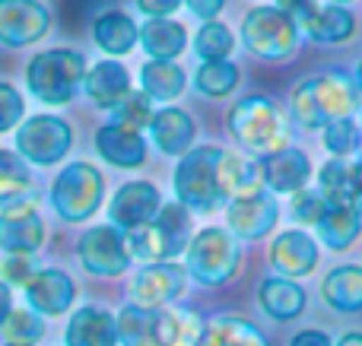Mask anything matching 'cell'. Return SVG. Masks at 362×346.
<instances>
[{
  "mask_svg": "<svg viewBox=\"0 0 362 346\" xmlns=\"http://www.w3.org/2000/svg\"><path fill=\"white\" fill-rule=\"evenodd\" d=\"M185 4L194 16H200L204 23H213V19L219 16V10L226 6V0H185Z\"/></svg>",
  "mask_w": 362,
  "mask_h": 346,
  "instance_id": "bcb514c9",
  "label": "cell"
},
{
  "mask_svg": "<svg viewBox=\"0 0 362 346\" xmlns=\"http://www.w3.org/2000/svg\"><path fill=\"white\" fill-rule=\"evenodd\" d=\"M159 210H163V201H159L156 184L150 181H127L112 197V222L127 229V232L153 222Z\"/></svg>",
  "mask_w": 362,
  "mask_h": 346,
  "instance_id": "4fadbf2b",
  "label": "cell"
},
{
  "mask_svg": "<svg viewBox=\"0 0 362 346\" xmlns=\"http://www.w3.org/2000/svg\"><path fill=\"white\" fill-rule=\"evenodd\" d=\"M197 346H270L267 337L255 328V324L242 321V318H216L204 328Z\"/></svg>",
  "mask_w": 362,
  "mask_h": 346,
  "instance_id": "1f68e13d",
  "label": "cell"
},
{
  "mask_svg": "<svg viewBox=\"0 0 362 346\" xmlns=\"http://www.w3.org/2000/svg\"><path fill=\"white\" fill-rule=\"evenodd\" d=\"M153 114H156V108H153V99L146 93H131L118 108H115V121L124 127H134V131L150 127Z\"/></svg>",
  "mask_w": 362,
  "mask_h": 346,
  "instance_id": "ab89813d",
  "label": "cell"
},
{
  "mask_svg": "<svg viewBox=\"0 0 362 346\" xmlns=\"http://www.w3.org/2000/svg\"><path fill=\"white\" fill-rule=\"evenodd\" d=\"M74 131L61 114H35L16 131V150L32 165H54L67 156Z\"/></svg>",
  "mask_w": 362,
  "mask_h": 346,
  "instance_id": "9c48e42d",
  "label": "cell"
},
{
  "mask_svg": "<svg viewBox=\"0 0 362 346\" xmlns=\"http://www.w3.org/2000/svg\"><path fill=\"white\" fill-rule=\"evenodd\" d=\"M325 210H327V201L321 197V191H299L293 197V203H289V216L296 222H302V226H318Z\"/></svg>",
  "mask_w": 362,
  "mask_h": 346,
  "instance_id": "60d3db41",
  "label": "cell"
},
{
  "mask_svg": "<svg viewBox=\"0 0 362 346\" xmlns=\"http://www.w3.org/2000/svg\"><path fill=\"white\" fill-rule=\"evenodd\" d=\"M321 296L334 311H362V267L344 264L331 270L321 283Z\"/></svg>",
  "mask_w": 362,
  "mask_h": 346,
  "instance_id": "484cf974",
  "label": "cell"
},
{
  "mask_svg": "<svg viewBox=\"0 0 362 346\" xmlns=\"http://www.w3.org/2000/svg\"><path fill=\"white\" fill-rule=\"evenodd\" d=\"M10 290H6V283H0V328H4V321L10 318Z\"/></svg>",
  "mask_w": 362,
  "mask_h": 346,
  "instance_id": "c3c4849f",
  "label": "cell"
},
{
  "mask_svg": "<svg viewBox=\"0 0 362 346\" xmlns=\"http://www.w3.org/2000/svg\"><path fill=\"white\" fill-rule=\"evenodd\" d=\"M359 124L353 118H340V121H331L325 127V146L334 159H350L353 153L359 150Z\"/></svg>",
  "mask_w": 362,
  "mask_h": 346,
  "instance_id": "f35d334b",
  "label": "cell"
},
{
  "mask_svg": "<svg viewBox=\"0 0 362 346\" xmlns=\"http://www.w3.org/2000/svg\"><path fill=\"white\" fill-rule=\"evenodd\" d=\"M95 153L115 169H140L146 162V143L140 137V131L124 127L118 121L99 127L95 133Z\"/></svg>",
  "mask_w": 362,
  "mask_h": 346,
  "instance_id": "e0dca14e",
  "label": "cell"
},
{
  "mask_svg": "<svg viewBox=\"0 0 362 346\" xmlns=\"http://www.w3.org/2000/svg\"><path fill=\"white\" fill-rule=\"evenodd\" d=\"M238 267V245L232 232L216 226L200 229L187 245V273L204 286H223Z\"/></svg>",
  "mask_w": 362,
  "mask_h": 346,
  "instance_id": "ba28073f",
  "label": "cell"
},
{
  "mask_svg": "<svg viewBox=\"0 0 362 346\" xmlns=\"http://www.w3.org/2000/svg\"><path fill=\"white\" fill-rule=\"evenodd\" d=\"M337 346H362V334H359V330H350V334L340 337Z\"/></svg>",
  "mask_w": 362,
  "mask_h": 346,
  "instance_id": "f907efd6",
  "label": "cell"
},
{
  "mask_svg": "<svg viewBox=\"0 0 362 346\" xmlns=\"http://www.w3.org/2000/svg\"><path fill=\"white\" fill-rule=\"evenodd\" d=\"M242 38L251 54L264 57V61H286L296 51L299 29L276 6H255L242 19Z\"/></svg>",
  "mask_w": 362,
  "mask_h": 346,
  "instance_id": "52a82bcc",
  "label": "cell"
},
{
  "mask_svg": "<svg viewBox=\"0 0 362 346\" xmlns=\"http://www.w3.org/2000/svg\"><path fill=\"white\" fill-rule=\"evenodd\" d=\"M83 89H86V95L93 99V105L115 112V108L131 95V73H127V67L118 61H99L86 73Z\"/></svg>",
  "mask_w": 362,
  "mask_h": 346,
  "instance_id": "ffe728a7",
  "label": "cell"
},
{
  "mask_svg": "<svg viewBox=\"0 0 362 346\" xmlns=\"http://www.w3.org/2000/svg\"><path fill=\"white\" fill-rule=\"evenodd\" d=\"M4 337L16 346H35L45 337L42 315H38V311H29V309L10 311V318L4 321Z\"/></svg>",
  "mask_w": 362,
  "mask_h": 346,
  "instance_id": "74e56055",
  "label": "cell"
},
{
  "mask_svg": "<svg viewBox=\"0 0 362 346\" xmlns=\"http://www.w3.org/2000/svg\"><path fill=\"white\" fill-rule=\"evenodd\" d=\"M115 324H118V340L124 346H163V337H159V311L127 305Z\"/></svg>",
  "mask_w": 362,
  "mask_h": 346,
  "instance_id": "f546056e",
  "label": "cell"
},
{
  "mask_svg": "<svg viewBox=\"0 0 362 346\" xmlns=\"http://www.w3.org/2000/svg\"><path fill=\"white\" fill-rule=\"evenodd\" d=\"M216 181H219V194L223 201H242V197H251L261 191V165L251 162V159L238 156V153L223 150V159H219L216 169Z\"/></svg>",
  "mask_w": 362,
  "mask_h": 346,
  "instance_id": "44dd1931",
  "label": "cell"
},
{
  "mask_svg": "<svg viewBox=\"0 0 362 346\" xmlns=\"http://www.w3.org/2000/svg\"><path fill=\"white\" fill-rule=\"evenodd\" d=\"M359 133H362V127H359ZM359 153H362V140H359Z\"/></svg>",
  "mask_w": 362,
  "mask_h": 346,
  "instance_id": "db71d44e",
  "label": "cell"
},
{
  "mask_svg": "<svg viewBox=\"0 0 362 346\" xmlns=\"http://www.w3.org/2000/svg\"><path fill=\"white\" fill-rule=\"evenodd\" d=\"M308 175H312L308 156L302 150H289V146L280 153L264 156V162H261V181L270 191H280V194H299L305 188Z\"/></svg>",
  "mask_w": 362,
  "mask_h": 346,
  "instance_id": "d6986e66",
  "label": "cell"
},
{
  "mask_svg": "<svg viewBox=\"0 0 362 346\" xmlns=\"http://www.w3.org/2000/svg\"><path fill=\"white\" fill-rule=\"evenodd\" d=\"M274 6H276L280 13H286V16L296 23V29H299V32L305 29L308 19L318 13V4H315V0H276Z\"/></svg>",
  "mask_w": 362,
  "mask_h": 346,
  "instance_id": "ee69618b",
  "label": "cell"
},
{
  "mask_svg": "<svg viewBox=\"0 0 362 346\" xmlns=\"http://www.w3.org/2000/svg\"><path fill=\"white\" fill-rule=\"evenodd\" d=\"M150 133L165 156H181V153H187V146L194 143V118L175 105L159 108V112L153 114Z\"/></svg>",
  "mask_w": 362,
  "mask_h": 346,
  "instance_id": "cb8c5ba5",
  "label": "cell"
},
{
  "mask_svg": "<svg viewBox=\"0 0 362 346\" xmlns=\"http://www.w3.org/2000/svg\"><path fill=\"white\" fill-rule=\"evenodd\" d=\"M289 346H331V337L325 330H299Z\"/></svg>",
  "mask_w": 362,
  "mask_h": 346,
  "instance_id": "7dc6e473",
  "label": "cell"
},
{
  "mask_svg": "<svg viewBox=\"0 0 362 346\" xmlns=\"http://www.w3.org/2000/svg\"><path fill=\"white\" fill-rule=\"evenodd\" d=\"M229 131L245 150L257 153V156L286 150L289 140L286 114L267 95H248V99L235 102L229 112Z\"/></svg>",
  "mask_w": 362,
  "mask_h": 346,
  "instance_id": "3957f363",
  "label": "cell"
},
{
  "mask_svg": "<svg viewBox=\"0 0 362 346\" xmlns=\"http://www.w3.org/2000/svg\"><path fill=\"white\" fill-rule=\"evenodd\" d=\"M194 86L206 99H226L238 86V67L229 61H206L194 73Z\"/></svg>",
  "mask_w": 362,
  "mask_h": 346,
  "instance_id": "d590c367",
  "label": "cell"
},
{
  "mask_svg": "<svg viewBox=\"0 0 362 346\" xmlns=\"http://www.w3.org/2000/svg\"><path fill=\"white\" fill-rule=\"evenodd\" d=\"M318 184H321V197L327 203H353L356 194V162L346 159H331L325 162V169L318 172Z\"/></svg>",
  "mask_w": 362,
  "mask_h": 346,
  "instance_id": "d6a6232c",
  "label": "cell"
},
{
  "mask_svg": "<svg viewBox=\"0 0 362 346\" xmlns=\"http://www.w3.org/2000/svg\"><path fill=\"white\" fill-rule=\"evenodd\" d=\"M181 0H137V10L146 13L150 19H165L169 13H175Z\"/></svg>",
  "mask_w": 362,
  "mask_h": 346,
  "instance_id": "f6af8a7d",
  "label": "cell"
},
{
  "mask_svg": "<svg viewBox=\"0 0 362 346\" xmlns=\"http://www.w3.org/2000/svg\"><path fill=\"white\" fill-rule=\"evenodd\" d=\"M327 4H334V6H340V4H350V0H327Z\"/></svg>",
  "mask_w": 362,
  "mask_h": 346,
  "instance_id": "f5cc1de1",
  "label": "cell"
},
{
  "mask_svg": "<svg viewBox=\"0 0 362 346\" xmlns=\"http://www.w3.org/2000/svg\"><path fill=\"white\" fill-rule=\"evenodd\" d=\"M32 194V175L29 165L10 150H0V203H23Z\"/></svg>",
  "mask_w": 362,
  "mask_h": 346,
  "instance_id": "836d02e7",
  "label": "cell"
},
{
  "mask_svg": "<svg viewBox=\"0 0 362 346\" xmlns=\"http://www.w3.org/2000/svg\"><path fill=\"white\" fill-rule=\"evenodd\" d=\"M353 207L362 213V162H356V194H353Z\"/></svg>",
  "mask_w": 362,
  "mask_h": 346,
  "instance_id": "681fc988",
  "label": "cell"
},
{
  "mask_svg": "<svg viewBox=\"0 0 362 346\" xmlns=\"http://www.w3.org/2000/svg\"><path fill=\"white\" fill-rule=\"evenodd\" d=\"M353 29H356L353 13L344 10V6L327 4V6H318V13L308 19V25L302 32L318 44H344L353 38Z\"/></svg>",
  "mask_w": 362,
  "mask_h": 346,
  "instance_id": "f1b7e54d",
  "label": "cell"
},
{
  "mask_svg": "<svg viewBox=\"0 0 362 346\" xmlns=\"http://www.w3.org/2000/svg\"><path fill=\"white\" fill-rule=\"evenodd\" d=\"M185 283H187V273L181 270L178 264H169V261H163V264H146L131 283L134 305L156 311V309H163V305L175 302L181 292H185Z\"/></svg>",
  "mask_w": 362,
  "mask_h": 346,
  "instance_id": "7c38bea8",
  "label": "cell"
},
{
  "mask_svg": "<svg viewBox=\"0 0 362 346\" xmlns=\"http://www.w3.org/2000/svg\"><path fill=\"white\" fill-rule=\"evenodd\" d=\"M45 241V222L29 203H10L0 213V248L6 254H25L38 251Z\"/></svg>",
  "mask_w": 362,
  "mask_h": 346,
  "instance_id": "5bb4252c",
  "label": "cell"
},
{
  "mask_svg": "<svg viewBox=\"0 0 362 346\" xmlns=\"http://www.w3.org/2000/svg\"><path fill=\"white\" fill-rule=\"evenodd\" d=\"M6 346H16V343H6Z\"/></svg>",
  "mask_w": 362,
  "mask_h": 346,
  "instance_id": "11a10c76",
  "label": "cell"
},
{
  "mask_svg": "<svg viewBox=\"0 0 362 346\" xmlns=\"http://www.w3.org/2000/svg\"><path fill=\"white\" fill-rule=\"evenodd\" d=\"M223 150L219 146H197V150L185 153L175 169V194L185 210L194 213H210L219 207L223 194H219L216 169Z\"/></svg>",
  "mask_w": 362,
  "mask_h": 346,
  "instance_id": "5b68a950",
  "label": "cell"
},
{
  "mask_svg": "<svg viewBox=\"0 0 362 346\" xmlns=\"http://www.w3.org/2000/svg\"><path fill=\"white\" fill-rule=\"evenodd\" d=\"M185 70L175 61H146L140 70V86L150 99L156 102H172L185 93Z\"/></svg>",
  "mask_w": 362,
  "mask_h": 346,
  "instance_id": "4dcf8cb0",
  "label": "cell"
},
{
  "mask_svg": "<svg viewBox=\"0 0 362 346\" xmlns=\"http://www.w3.org/2000/svg\"><path fill=\"white\" fill-rule=\"evenodd\" d=\"M118 324L105 309L83 305L67 324V346H115Z\"/></svg>",
  "mask_w": 362,
  "mask_h": 346,
  "instance_id": "7402d4cb",
  "label": "cell"
},
{
  "mask_svg": "<svg viewBox=\"0 0 362 346\" xmlns=\"http://www.w3.org/2000/svg\"><path fill=\"white\" fill-rule=\"evenodd\" d=\"M23 112H25V102L19 95V89L13 83L0 80V133H6L10 127H16L23 121Z\"/></svg>",
  "mask_w": 362,
  "mask_h": 346,
  "instance_id": "b9f144b4",
  "label": "cell"
},
{
  "mask_svg": "<svg viewBox=\"0 0 362 346\" xmlns=\"http://www.w3.org/2000/svg\"><path fill=\"white\" fill-rule=\"evenodd\" d=\"M86 54L76 48L38 51L25 67V86L45 105H67L86 83Z\"/></svg>",
  "mask_w": 362,
  "mask_h": 346,
  "instance_id": "7a4b0ae2",
  "label": "cell"
},
{
  "mask_svg": "<svg viewBox=\"0 0 362 346\" xmlns=\"http://www.w3.org/2000/svg\"><path fill=\"white\" fill-rule=\"evenodd\" d=\"M261 309L276 321H293L305 309V290L286 277H270L261 286Z\"/></svg>",
  "mask_w": 362,
  "mask_h": 346,
  "instance_id": "4316f807",
  "label": "cell"
},
{
  "mask_svg": "<svg viewBox=\"0 0 362 346\" xmlns=\"http://www.w3.org/2000/svg\"><path fill=\"white\" fill-rule=\"evenodd\" d=\"M362 232V213L353 203H327L318 220V235L331 251H346Z\"/></svg>",
  "mask_w": 362,
  "mask_h": 346,
  "instance_id": "d4e9b609",
  "label": "cell"
},
{
  "mask_svg": "<svg viewBox=\"0 0 362 346\" xmlns=\"http://www.w3.org/2000/svg\"><path fill=\"white\" fill-rule=\"evenodd\" d=\"M80 264L93 277H118L131 267V248L127 235L118 232V226H95L80 239Z\"/></svg>",
  "mask_w": 362,
  "mask_h": 346,
  "instance_id": "30bf717a",
  "label": "cell"
},
{
  "mask_svg": "<svg viewBox=\"0 0 362 346\" xmlns=\"http://www.w3.org/2000/svg\"><path fill=\"white\" fill-rule=\"evenodd\" d=\"M74 280L64 270H35V277L25 283V299L38 315H64L74 305Z\"/></svg>",
  "mask_w": 362,
  "mask_h": 346,
  "instance_id": "ac0fdd59",
  "label": "cell"
},
{
  "mask_svg": "<svg viewBox=\"0 0 362 346\" xmlns=\"http://www.w3.org/2000/svg\"><path fill=\"white\" fill-rule=\"evenodd\" d=\"M0 277H4V283L25 286L32 277H35L32 258H25V254H10V258H4L0 261Z\"/></svg>",
  "mask_w": 362,
  "mask_h": 346,
  "instance_id": "7bdbcfd3",
  "label": "cell"
},
{
  "mask_svg": "<svg viewBox=\"0 0 362 346\" xmlns=\"http://www.w3.org/2000/svg\"><path fill=\"white\" fill-rule=\"evenodd\" d=\"M102 172L93 162H70L51 188V207L64 222H83L102 207Z\"/></svg>",
  "mask_w": 362,
  "mask_h": 346,
  "instance_id": "8992f818",
  "label": "cell"
},
{
  "mask_svg": "<svg viewBox=\"0 0 362 346\" xmlns=\"http://www.w3.org/2000/svg\"><path fill=\"white\" fill-rule=\"evenodd\" d=\"M356 89H359V95H362V61H359V67H356Z\"/></svg>",
  "mask_w": 362,
  "mask_h": 346,
  "instance_id": "816d5d0a",
  "label": "cell"
},
{
  "mask_svg": "<svg viewBox=\"0 0 362 346\" xmlns=\"http://www.w3.org/2000/svg\"><path fill=\"white\" fill-rule=\"evenodd\" d=\"M194 51H197L200 61H226V57L235 51V35H232L229 25L223 23H204L194 35Z\"/></svg>",
  "mask_w": 362,
  "mask_h": 346,
  "instance_id": "8d00e7d4",
  "label": "cell"
},
{
  "mask_svg": "<svg viewBox=\"0 0 362 346\" xmlns=\"http://www.w3.org/2000/svg\"><path fill=\"white\" fill-rule=\"evenodd\" d=\"M140 44L150 54V61H175L187 48V32L185 25L172 23V19H150L140 29Z\"/></svg>",
  "mask_w": 362,
  "mask_h": 346,
  "instance_id": "83f0119b",
  "label": "cell"
},
{
  "mask_svg": "<svg viewBox=\"0 0 362 346\" xmlns=\"http://www.w3.org/2000/svg\"><path fill=\"white\" fill-rule=\"evenodd\" d=\"M93 42L105 54L121 57L140 42V29L124 10H102L93 19Z\"/></svg>",
  "mask_w": 362,
  "mask_h": 346,
  "instance_id": "603a6c76",
  "label": "cell"
},
{
  "mask_svg": "<svg viewBox=\"0 0 362 346\" xmlns=\"http://www.w3.org/2000/svg\"><path fill=\"white\" fill-rule=\"evenodd\" d=\"M51 29V10L42 0H0V44L29 48Z\"/></svg>",
  "mask_w": 362,
  "mask_h": 346,
  "instance_id": "8fae6325",
  "label": "cell"
},
{
  "mask_svg": "<svg viewBox=\"0 0 362 346\" xmlns=\"http://www.w3.org/2000/svg\"><path fill=\"white\" fill-rule=\"evenodd\" d=\"M276 201L267 194V191H257L251 197H242V201H232L229 210H226V222H229L232 239H245L255 241L264 239L270 229L276 226Z\"/></svg>",
  "mask_w": 362,
  "mask_h": 346,
  "instance_id": "9a60e30c",
  "label": "cell"
},
{
  "mask_svg": "<svg viewBox=\"0 0 362 346\" xmlns=\"http://www.w3.org/2000/svg\"><path fill=\"white\" fill-rule=\"evenodd\" d=\"M289 108L302 127H327L331 121L350 118L359 108L356 80H350L340 70L299 80L293 89V99H289Z\"/></svg>",
  "mask_w": 362,
  "mask_h": 346,
  "instance_id": "6da1fadb",
  "label": "cell"
},
{
  "mask_svg": "<svg viewBox=\"0 0 362 346\" xmlns=\"http://www.w3.org/2000/svg\"><path fill=\"white\" fill-rule=\"evenodd\" d=\"M163 346H197L204 337V321L194 311H159Z\"/></svg>",
  "mask_w": 362,
  "mask_h": 346,
  "instance_id": "e575fe53",
  "label": "cell"
},
{
  "mask_svg": "<svg viewBox=\"0 0 362 346\" xmlns=\"http://www.w3.org/2000/svg\"><path fill=\"white\" fill-rule=\"evenodd\" d=\"M270 264L286 280L305 277V273H312L315 264H318V245H315V239H308L305 232H299V229H286V232H280L274 239V245H270Z\"/></svg>",
  "mask_w": 362,
  "mask_h": 346,
  "instance_id": "2e32d148",
  "label": "cell"
},
{
  "mask_svg": "<svg viewBox=\"0 0 362 346\" xmlns=\"http://www.w3.org/2000/svg\"><path fill=\"white\" fill-rule=\"evenodd\" d=\"M187 235H191L187 210L181 203H169V207L159 210L153 222L127 232V248H131V258L144 261V264H163V261H172L191 245Z\"/></svg>",
  "mask_w": 362,
  "mask_h": 346,
  "instance_id": "277c9868",
  "label": "cell"
}]
</instances>
